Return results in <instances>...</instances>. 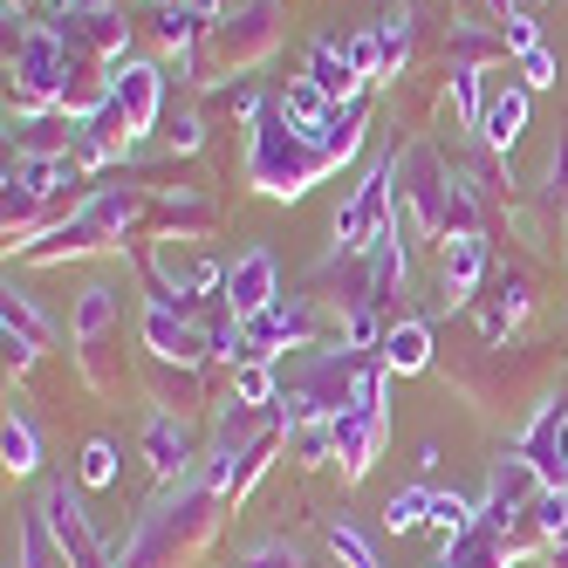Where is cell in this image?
I'll return each instance as SVG.
<instances>
[{
    "mask_svg": "<svg viewBox=\"0 0 568 568\" xmlns=\"http://www.w3.org/2000/svg\"><path fill=\"white\" fill-rule=\"evenodd\" d=\"M507 541L500 527H473V535H453V548H445V568H507Z\"/></svg>",
    "mask_w": 568,
    "mask_h": 568,
    "instance_id": "obj_8",
    "label": "cell"
},
{
    "mask_svg": "<svg viewBox=\"0 0 568 568\" xmlns=\"http://www.w3.org/2000/svg\"><path fill=\"white\" fill-rule=\"evenodd\" d=\"M226 302H233V322H254L274 308V261L254 247V254H240L233 274H226Z\"/></svg>",
    "mask_w": 568,
    "mask_h": 568,
    "instance_id": "obj_3",
    "label": "cell"
},
{
    "mask_svg": "<svg viewBox=\"0 0 568 568\" xmlns=\"http://www.w3.org/2000/svg\"><path fill=\"white\" fill-rule=\"evenodd\" d=\"M473 514H479V507L459 500V494H438V500H432V527H445V535H473V527H479Z\"/></svg>",
    "mask_w": 568,
    "mask_h": 568,
    "instance_id": "obj_15",
    "label": "cell"
},
{
    "mask_svg": "<svg viewBox=\"0 0 568 568\" xmlns=\"http://www.w3.org/2000/svg\"><path fill=\"white\" fill-rule=\"evenodd\" d=\"M151 110H158V75L116 62V75H110V116H124V131H151Z\"/></svg>",
    "mask_w": 568,
    "mask_h": 568,
    "instance_id": "obj_4",
    "label": "cell"
},
{
    "mask_svg": "<svg viewBox=\"0 0 568 568\" xmlns=\"http://www.w3.org/2000/svg\"><path fill=\"white\" fill-rule=\"evenodd\" d=\"M116 479V453L97 438V445H83V486H110Z\"/></svg>",
    "mask_w": 568,
    "mask_h": 568,
    "instance_id": "obj_18",
    "label": "cell"
},
{
    "mask_svg": "<svg viewBox=\"0 0 568 568\" xmlns=\"http://www.w3.org/2000/svg\"><path fill=\"white\" fill-rule=\"evenodd\" d=\"M55 83H62V42H55L49 28H34L28 49H21V90L42 97V90H55Z\"/></svg>",
    "mask_w": 568,
    "mask_h": 568,
    "instance_id": "obj_6",
    "label": "cell"
},
{
    "mask_svg": "<svg viewBox=\"0 0 568 568\" xmlns=\"http://www.w3.org/2000/svg\"><path fill=\"white\" fill-rule=\"evenodd\" d=\"M507 49H520V55L541 49V42H535V21H527V14H507Z\"/></svg>",
    "mask_w": 568,
    "mask_h": 568,
    "instance_id": "obj_23",
    "label": "cell"
},
{
    "mask_svg": "<svg viewBox=\"0 0 568 568\" xmlns=\"http://www.w3.org/2000/svg\"><path fill=\"white\" fill-rule=\"evenodd\" d=\"M548 486H568V418H561V432H555V479Z\"/></svg>",
    "mask_w": 568,
    "mask_h": 568,
    "instance_id": "obj_24",
    "label": "cell"
},
{
    "mask_svg": "<svg viewBox=\"0 0 568 568\" xmlns=\"http://www.w3.org/2000/svg\"><path fill=\"white\" fill-rule=\"evenodd\" d=\"M473 281H479V240L473 233H453V247H445V295H473Z\"/></svg>",
    "mask_w": 568,
    "mask_h": 568,
    "instance_id": "obj_11",
    "label": "cell"
},
{
    "mask_svg": "<svg viewBox=\"0 0 568 568\" xmlns=\"http://www.w3.org/2000/svg\"><path fill=\"white\" fill-rule=\"evenodd\" d=\"M247 568H302V561H295V555H288V548H261V555H254V561H247Z\"/></svg>",
    "mask_w": 568,
    "mask_h": 568,
    "instance_id": "obj_25",
    "label": "cell"
},
{
    "mask_svg": "<svg viewBox=\"0 0 568 568\" xmlns=\"http://www.w3.org/2000/svg\"><path fill=\"white\" fill-rule=\"evenodd\" d=\"M0 459H8V473H34V466H42V438H34V425L21 412L8 418V432H0Z\"/></svg>",
    "mask_w": 568,
    "mask_h": 568,
    "instance_id": "obj_12",
    "label": "cell"
},
{
    "mask_svg": "<svg viewBox=\"0 0 568 568\" xmlns=\"http://www.w3.org/2000/svg\"><path fill=\"white\" fill-rule=\"evenodd\" d=\"M432 500H438V494H425V486H404V494H390L384 520H390L397 535H404V527H418V520H432Z\"/></svg>",
    "mask_w": 568,
    "mask_h": 568,
    "instance_id": "obj_13",
    "label": "cell"
},
{
    "mask_svg": "<svg viewBox=\"0 0 568 568\" xmlns=\"http://www.w3.org/2000/svg\"><path fill=\"white\" fill-rule=\"evenodd\" d=\"M548 555H555V568H568V541H555V548H548Z\"/></svg>",
    "mask_w": 568,
    "mask_h": 568,
    "instance_id": "obj_27",
    "label": "cell"
},
{
    "mask_svg": "<svg viewBox=\"0 0 568 568\" xmlns=\"http://www.w3.org/2000/svg\"><path fill=\"white\" fill-rule=\"evenodd\" d=\"M432 363V336L418 322H404V329H384V371H425Z\"/></svg>",
    "mask_w": 568,
    "mask_h": 568,
    "instance_id": "obj_9",
    "label": "cell"
},
{
    "mask_svg": "<svg viewBox=\"0 0 568 568\" xmlns=\"http://www.w3.org/2000/svg\"><path fill=\"white\" fill-rule=\"evenodd\" d=\"M453 97H459V116H466V124H479V83H473V69H453Z\"/></svg>",
    "mask_w": 568,
    "mask_h": 568,
    "instance_id": "obj_20",
    "label": "cell"
},
{
    "mask_svg": "<svg viewBox=\"0 0 568 568\" xmlns=\"http://www.w3.org/2000/svg\"><path fill=\"white\" fill-rule=\"evenodd\" d=\"M144 336H151V349H158V356H179V363H192V356H199V336H192L185 322L172 315V302H165V295L151 302V315H144Z\"/></svg>",
    "mask_w": 568,
    "mask_h": 568,
    "instance_id": "obj_7",
    "label": "cell"
},
{
    "mask_svg": "<svg viewBox=\"0 0 568 568\" xmlns=\"http://www.w3.org/2000/svg\"><path fill=\"white\" fill-rule=\"evenodd\" d=\"M541 486H548V479L527 466L520 453H514V459H500V466H494V486H486V520L507 527V520H520V514H535Z\"/></svg>",
    "mask_w": 568,
    "mask_h": 568,
    "instance_id": "obj_2",
    "label": "cell"
},
{
    "mask_svg": "<svg viewBox=\"0 0 568 568\" xmlns=\"http://www.w3.org/2000/svg\"><path fill=\"white\" fill-rule=\"evenodd\" d=\"M329 548L343 555V568H377V555H371V541L356 535L349 520H329Z\"/></svg>",
    "mask_w": 568,
    "mask_h": 568,
    "instance_id": "obj_16",
    "label": "cell"
},
{
    "mask_svg": "<svg viewBox=\"0 0 568 568\" xmlns=\"http://www.w3.org/2000/svg\"><path fill=\"white\" fill-rule=\"evenodd\" d=\"M520 124H527V97L520 90H507V97H494V103H486V116H479V131H486V144H514L520 138Z\"/></svg>",
    "mask_w": 568,
    "mask_h": 568,
    "instance_id": "obj_10",
    "label": "cell"
},
{
    "mask_svg": "<svg viewBox=\"0 0 568 568\" xmlns=\"http://www.w3.org/2000/svg\"><path fill=\"white\" fill-rule=\"evenodd\" d=\"M144 453H151V473H158V479H185V466H192V438L179 432L172 412H158V418L144 425Z\"/></svg>",
    "mask_w": 568,
    "mask_h": 568,
    "instance_id": "obj_5",
    "label": "cell"
},
{
    "mask_svg": "<svg viewBox=\"0 0 568 568\" xmlns=\"http://www.w3.org/2000/svg\"><path fill=\"white\" fill-rule=\"evenodd\" d=\"M233 397L240 404H267L274 397V371H267V363H247V371L233 377Z\"/></svg>",
    "mask_w": 568,
    "mask_h": 568,
    "instance_id": "obj_17",
    "label": "cell"
},
{
    "mask_svg": "<svg viewBox=\"0 0 568 568\" xmlns=\"http://www.w3.org/2000/svg\"><path fill=\"white\" fill-rule=\"evenodd\" d=\"M42 514H49V535H55V548H62V561H69V568H103V548H97L90 520H83V500H75L69 486H49Z\"/></svg>",
    "mask_w": 568,
    "mask_h": 568,
    "instance_id": "obj_1",
    "label": "cell"
},
{
    "mask_svg": "<svg viewBox=\"0 0 568 568\" xmlns=\"http://www.w3.org/2000/svg\"><path fill=\"white\" fill-rule=\"evenodd\" d=\"M21 568H49V527L21 520Z\"/></svg>",
    "mask_w": 568,
    "mask_h": 568,
    "instance_id": "obj_19",
    "label": "cell"
},
{
    "mask_svg": "<svg viewBox=\"0 0 568 568\" xmlns=\"http://www.w3.org/2000/svg\"><path fill=\"white\" fill-rule=\"evenodd\" d=\"M315 90H322V97H349V90H356L349 62H336V49H329V42L315 49Z\"/></svg>",
    "mask_w": 568,
    "mask_h": 568,
    "instance_id": "obj_14",
    "label": "cell"
},
{
    "mask_svg": "<svg viewBox=\"0 0 568 568\" xmlns=\"http://www.w3.org/2000/svg\"><path fill=\"white\" fill-rule=\"evenodd\" d=\"M520 69H527V83H535V90H548V83H555V55H548V49H527V55H520Z\"/></svg>",
    "mask_w": 568,
    "mask_h": 568,
    "instance_id": "obj_22",
    "label": "cell"
},
{
    "mask_svg": "<svg viewBox=\"0 0 568 568\" xmlns=\"http://www.w3.org/2000/svg\"><path fill=\"white\" fill-rule=\"evenodd\" d=\"M371 336H377V322L356 308V315H349V343H371Z\"/></svg>",
    "mask_w": 568,
    "mask_h": 568,
    "instance_id": "obj_26",
    "label": "cell"
},
{
    "mask_svg": "<svg viewBox=\"0 0 568 568\" xmlns=\"http://www.w3.org/2000/svg\"><path fill=\"white\" fill-rule=\"evenodd\" d=\"M103 322H110V288H90V295H83V322H75V329H83V336H97Z\"/></svg>",
    "mask_w": 568,
    "mask_h": 568,
    "instance_id": "obj_21",
    "label": "cell"
}]
</instances>
